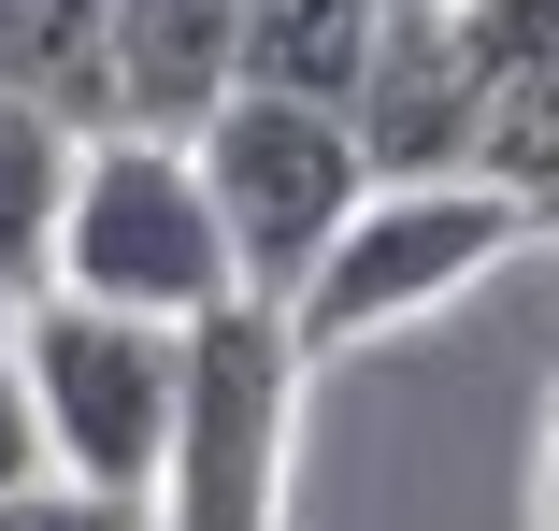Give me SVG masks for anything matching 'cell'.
Listing matches in <instances>:
<instances>
[{
	"mask_svg": "<svg viewBox=\"0 0 559 531\" xmlns=\"http://www.w3.org/2000/svg\"><path fill=\"white\" fill-rule=\"evenodd\" d=\"M516 245H531V216L488 173H373V201L345 216V245L287 287V331H301V359H359V345L416 331V316H444Z\"/></svg>",
	"mask_w": 559,
	"mask_h": 531,
	"instance_id": "6da1fadb",
	"label": "cell"
},
{
	"mask_svg": "<svg viewBox=\"0 0 559 531\" xmlns=\"http://www.w3.org/2000/svg\"><path fill=\"white\" fill-rule=\"evenodd\" d=\"M15 374L44 402V460L72 488H116L158 517V460H173V402H187V331L86 287H29L15 302Z\"/></svg>",
	"mask_w": 559,
	"mask_h": 531,
	"instance_id": "7a4b0ae2",
	"label": "cell"
},
{
	"mask_svg": "<svg viewBox=\"0 0 559 531\" xmlns=\"http://www.w3.org/2000/svg\"><path fill=\"white\" fill-rule=\"evenodd\" d=\"M301 331L287 302L187 316V402L158 460V531H287V446H301Z\"/></svg>",
	"mask_w": 559,
	"mask_h": 531,
	"instance_id": "3957f363",
	"label": "cell"
},
{
	"mask_svg": "<svg viewBox=\"0 0 559 531\" xmlns=\"http://www.w3.org/2000/svg\"><path fill=\"white\" fill-rule=\"evenodd\" d=\"M58 287L86 302H130V316H215L245 302V259L215 231V187L173 130H86L72 201H58Z\"/></svg>",
	"mask_w": 559,
	"mask_h": 531,
	"instance_id": "277c9868",
	"label": "cell"
},
{
	"mask_svg": "<svg viewBox=\"0 0 559 531\" xmlns=\"http://www.w3.org/2000/svg\"><path fill=\"white\" fill-rule=\"evenodd\" d=\"M187 158H201L215 231H230V259H245V302H287L330 245H345V216L373 201L359 116L345 101H287V86H230L187 130Z\"/></svg>",
	"mask_w": 559,
	"mask_h": 531,
	"instance_id": "5b68a950",
	"label": "cell"
},
{
	"mask_svg": "<svg viewBox=\"0 0 559 531\" xmlns=\"http://www.w3.org/2000/svg\"><path fill=\"white\" fill-rule=\"evenodd\" d=\"M359 158L373 173H474V116H488V86L460 58V30H444V0H416V15H388L373 72H359Z\"/></svg>",
	"mask_w": 559,
	"mask_h": 531,
	"instance_id": "8992f818",
	"label": "cell"
},
{
	"mask_svg": "<svg viewBox=\"0 0 559 531\" xmlns=\"http://www.w3.org/2000/svg\"><path fill=\"white\" fill-rule=\"evenodd\" d=\"M245 86V0H116V130H201Z\"/></svg>",
	"mask_w": 559,
	"mask_h": 531,
	"instance_id": "52a82bcc",
	"label": "cell"
},
{
	"mask_svg": "<svg viewBox=\"0 0 559 531\" xmlns=\"http://www.w3.org/2000/svg\"><path fill=\"white\" fill-rule=\"evenodd\" d=\"M0 86L58 130H116V0H0Z\"/></svg>",
	"mask_w": 559,
	"mask_h": 531,
	"instance_id": "ba28073f",
	"label": "cell"
},
{
	"mask_svg": "<svg viewBox=\"0 0 559 531\" xmlns=\"http://www.w3.org/2000/svg\"><path fill=\"white\" fill-rule=\"evenodd\" d=\"M72 158H86V130H58L44 101L0 86V302L58 287V201H72Z\"/></svg>",
	"mask_w": 559,
	"mask_h": 531,
	"instance_id": "9c48e42d",
	"label": "cell"
},
{
	"mask_svg": "<svg viewBox=\"0 0 559 531\" xmlns=\"http://www.w3.org/2000/svg\"><path fill=\"white\" fill-rule=\"evenodd\" d=\"M373 44H388V0H245V86L359 101Z\"/></svg>",
	"mask_w": 559,
	"mask_h": 531,
	"instance_id": "30bf717a",
	"label": "cell"
},
{
	"mask_svg": "<svg viewBox=\"0 0 559 531\" xmlns=\"http://www.w3.org/2000/svg\"><path fill=\"white\" fill-rule=\"evenodd\" d=\"M0 531H158V517H144V503H116V488L29 474V488H0Z\"/></svg>",
	"mask_w": 559,
	"mask_h": 531,
	"instance_id": "8fae6325",
	"label": "cell"
},
{
	"mask_svg": "<svg viewBox=\"0 0 559 531\" xmlns=\"http://www.w3.org/2000/svg\"><path fill=\"white\" fill-rule=\"evenodd\" d=\"M29 474H58V460H44V402L15 374V316H0V488H29Z\"/></svg>",
	"mask_w": 559,
	"mask_h": 531,
	"instance_id": "7c38bea8",
	"label": "cell"
},
{
	"mask_svg": "<svg viewBox=\"0 0 559 531\" xmlns=\"http://www.w3.org/2000/svg\"><path fill=\"white\" fill-rule=\"evenodd\" d=\"M545 531H559V416H545Z\"/></svg>",
	"mask_w": 559,
	"mask_h": 531,
	"instance_id": "4fadbf2b",
	"label": "cell"
},
{
	"mask_svg": "<svg viewBox=\"0 0 559 531\" xmlns=\"http://www.w3.org/2000/svg\"><path fill=\"white\" fill-rule=\"evenodd\" d=\"M388 15H416V0H388Z\"/></svg>",
	"mask_w": 559,
	"mask_h": 531,
	"instance_id": "5bb4252c",
	"label": "cell"
},
{
	"mask_svg": "<svg viewBox=\"0 0 559 531\" xmlns=\"http://www.w3.org/2000/svg\"><path fill=\"white\" fill-rule=\"evenodd\" d=\"M0 316H15V302H0Z\"/></svg>",
	"mask_w": 559,
	"mask_h": 531,
	"instance_id": "9a60e30c",
	"label": "cell"
}]
</instances>
